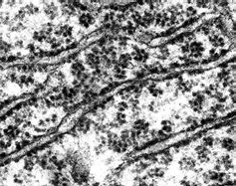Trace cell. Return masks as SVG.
<instances>
[{
	"mask_svg": "<svg viewBox=\"0 0 236 186\" xmlns=\"http://www.w3.org/2000/svg\"><path fill=\"white\" fill-rule=\"evenodd\" d=\"M83 1H0V66L55 64L93 34Z\"/></svg>",
	"mask_w": 236,
	"mask_h": 186,
	"instance_id": "cell-1",
	"label": "cell"
}]
</instances>
